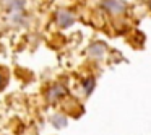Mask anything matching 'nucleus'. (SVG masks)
Masks as SVG:
<instances>
[{"label":"nucleus","mask_w":151,"mask_h":135,"mask_svg":"<svg viewBox=\"0 0 151 135\" xmlns=\"http://www.w3.org/2000/svg\"><path fill=\"white\" fill-rule=\"evenodd\" d=\"M104 7L109 8V12H112V13H120V12H124L125 4H122L119 0H106Z\"/></svg>","instance_id":"1"},{"label":"nucleus","mask_w":151,"mask_h":135,"mask_svg":"<svg viewBox=\"0 0 151 135\" xmlns=\"http://www.w3.org/2000/svg\"><path fill=\"white\" fill-rule=\"evenodd\" d=\"M57 21L60 23V26H70V25L75 21V18H73V15H70L68 12L62 10L57 13Z\"/></svg>","instance_id":"2"},{"label":"nucleus","mask_w":151,"mask_h":135,"mask_svg":"<svg viewBox=\"0 0 151 135\" xmlns=\"http://www.w3.org/2000/svg\"><path fill=\"white\" fill-rule=\"evenodd\" d=\"M52 122H54V125H57V127H65L67 125V119L62 117V116H54Z\"/></svg>","instance_id":"3"},{"label":"nucleus","mask_w":151,"mask_h":135,"mask_svg":"<svg viewBox=\"0 0 151 135\" xmlns=\"http://www.w3.org/2000/svg\"><path fill=\"white\" fill-rule=\"evenodd\" d=\"M101 44H98V46H91V54H94V56H98V57H101V54L104 52V51L101 49Z\"/></svg>","instance_id":"4"},{"label":"nucleus","mask_w":151,"mask_h":135,"mask_svg":"<svg viewBox=\"0 0 151 135\" xmlns=\"http://www.w3.org/2000/svg\"><path fill=\"white\" fill-rule=\"evenodd\" d=\"M93 90V80H88L86 82V93H89Z\"/></svg>","instance_id":"5"},{"label":"nucleus","mask_w":151,"mask_h":135,"mask_svg":"<svg viewBox=\"0 0 151 135\" xmlns=\"http://www.w3.org/2000/svg\"><path fill=\"white\" fill-rule=\"evenodd\" d=\"M4 82H5V77H4V72L0 70V88L4 86Z\"/></svg>","instance_id":"6"}]
</instances>
